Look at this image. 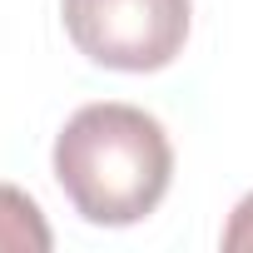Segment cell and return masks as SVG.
Segmentation results:
<instances>
[{
    "mask_svg": "<svg viewBox=\"0 0 253 253\" xmlns=\"http://www.w3.org/2000/svg\"><path fill=\"white\" fill-rule=\"evenodd\" d=\"M55 184L84 223L129 228L149 218L174 184V144L139 104H84L55 134Z\"/></svg>",
    "mask_w": 253,
    "mask_h": 253,
    "instance_id": "obj_1",
    "label": "cell"
},
{
    "mask_svg": "<svg viewBox=\"0 0 253 253\" xmlns=\"http://www.w3.org/2000/svg\"><path fill=\"white\" fill-rule=\"evenodd\" d=\"M65 35L89 65L119 75H154L184 55L189 0H60Z\"/></svg>",
    "mask_w": 253,
    "mask_h": 253,
    "instance_id": "obj_2",
    "label": "cell"
},
{
    "mask_svg": "<svg viewBox=\"0 0 253 253\" xmlns=\"http://www.w3.org/2000/svg\"><path fill=\"white\" fill-rule=\"evenodd\" d=\"M0 248L5 253H50L55 248V233H50L40 204L15 184H0Z\"/></svg>",
    "mask_w": 253,
    "mask_h": 253,
    "instance_id": "obj_3",
    "label": "cell"
},
{
    "mask_svg": "<svg viewBox=\"0 0 253 253\" xmlns=\"http://www.w3.org/2000/svg\"><path fill=\"white\" fill-rule=\"evenodd\" d=\"M223 248L228 253H253V194L238 199V209H233V218L223 228Z\"/></svg>",
    "mask_w": 253,
    "mask_h": 253,
    "instance_id": "obj_4",
    "label": "cell"
}]
</instances>
